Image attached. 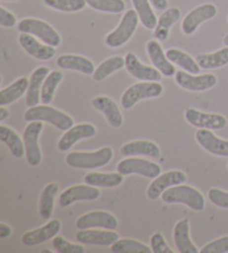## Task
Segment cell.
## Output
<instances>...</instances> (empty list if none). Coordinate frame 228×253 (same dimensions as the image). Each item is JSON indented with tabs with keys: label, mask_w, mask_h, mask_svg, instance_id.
Listing matches in <instances>:
<instances>
[{
	"label": "cell",
	"mask_w": 228,
	"mask_h": 253,
	"mask_svg": "<svg viewBox=\"0 0 228 253\" xmlns=\"http://www.w3.org/2000/svg\"><path fill=\"white\" fill-rule=\"evenodd\" d=\"M45 5L51 9L63 12H77L84 9L86 0H43Z\"/></svg>",
	"instance_id": "39"
},
{
	"label": "cell",
	"mask_w": 228,
	"mask_h": 253,
	"mask_svg": "<svg viewBox=\"0 0 228 253\" xmlns=\"http://www.w3.org/2000/svg\"><path fill=\"white\" fill-rule=\"evenodd\" d=\"M124 181V175L120 173H97L91 172L86 174L84 177L85 184L93 185L96 187H105V189H112V187L119 186Z\"/></svg>",
	"instance_id": "29"
},
{
	"label": "cell",
	"mask_w": 228,
	"mask_h": 253,
	"mask_svg": "<svg viewBox=\"0 0 228 253\" xmlns=\"http://www.w3.org/2000/svg\"><path fill=\"white\" fill-rule=\"evenodd\" d=\"M24 119L27 122H46L60 130H68L74 126V120L69 115L45 104L29 107V110L25 113Z\"/></svg>",
	"instance_id": "3"
},
{
	"label": "cell",
	"mask_w": 228,
	"mask_h": 253,
	"mask_svg": "<svg viewBox=\"0 0 228 253\" xmlns=\"http://www.w3.org/2000/svg\"><path fill=\"white\" fill-rule=\"evenodd\" d=\"M91 105L95 110L102 113L112 127L119 128L124 123L119 107H118L115 100L107 97V96H97V97L93 98Z\"/></svg>",
	"instance_id": "22"
},
{
	"label": "cell",
	"mask_w": 228,
	"mask_h": 253,
	"mask_svg": "<svg viewBox=\"0 0 228 253\" xmlns=\"http://www.w3.org/2000/svg\"><path fill=\"white\" fill-rule=\"evenodd\" d=\"M125 67L131 76L142 82H159L163 76L157 68L143 64L134 53L126 55Z\"/></svg>",
	"instance_id": "14"
},
{
	"label": "cell",
	"mask_w": 228,
	"mask_h": 253,
	"mask_svg": "<svg viewBox=\"0 0 228 253\" xmlns=\"http://www.w3.org/2000/svg\"><path fill=\"white\" fill-rule=\"evenodd\" d=\"M100 196L98 187L93 185H75L66 189L59 195L60 207L67 208L78 201H95Z\"/></svg>",
	"instance_id": "16"
},
{
	"label": "cell",
	"mask_w": 228,
	"mask_h": 253,
	"mask_svg": "<svg viewBox=\"0 0 228 253\" xmlns=\"http://www.w3.org/2000/svg\"><path fill=\"white\" fill-rule=\"evenodd\" d=\"M139 21L138 14L135 9H129L122 16L119 25L105 38V43L111 48H118L129 41L137 29Z\"/></svg>",
	"instance_id": "5"
},
{
	"label": "cell",
	"mask_w": 228,
	"mask_h": 253,
	"mask_svg": "<svg viewBox=\"0 0 228 253\" xmlns=\"http://www.w3.org/2000/svg\"><path fill=\"white\" fill-rule=\"evenodd\" d=\"M120 154L122 156H138L144 155L152 159L160 158V148L159 146L152 141L146 139H138L124 144L120 147Z\"/></svg>",
	"instance_id": "24"
},
{
	"label": "cell",
	"mask_w": 228,
	"mask_h": 253,
	"mask_svg": "<svg viewBox=\"0 0 228 253\" xmlns=\"http://www.w3.org/2000/svg\"><path fill=\"white\" fill-rule=\"evenodd\" d=\"M161 200L168 204H185L191 210L197 212L203 211L205 209V199L203 194L195 187L190 185L179 184L169 187L161 194Z\"/></svg>",
	"instance_id": "1"
},
{
	"label": "cell",
	"mask_w": 228,
	"mask_h": 253,
	"mask_svg": "<svg viewBox=\"0 0 228 253\" xmlns=\"http://www.w3.org/2000/svg\"><path fill=\"white\" fill-rule=\"evenodd\" d=\"M18 42L23 49L32 57L39 60H50L56 55L55 47L39 42L36 37L30 34L21 33Z\"/></svg>",
	"instance_id": "17"
},
{
	"label": "cell",
	"mask_w": 228,
	"mask_h": 253,
	"mask_svg": "<svg viewBox=\"0 0 228 253\" xmlns=\"http://www.w3.org/2000/svg\"><path fill=\"white\" fill-rule=\"evenodd\" d=\"M29 86V81L26 77H20L18 80L11 83L9 86L0 90V105L6 106L16 102L25 93H27Z\"/></svg>",
	"instance_id": "30"
},
{
	"label": "cell",
	"mask_w": 228,
	"mask_h": 253,
	"mask_svg": "<svg viewBox=\"0 0 228 253\" xmlns=\"http://www.w3.org/2000/svg\"><path fill=\"white\" fill-rule=\"evenodd\" d=\"M131 2L144 27L151 30L155 29L158 20L154 10L152 9L151 1L149 0H131Z\"/></svg>",
	"instance_id": "35"
},
{
	"label": "cell",
	"mask_w": 228,
	"mask_h": 253,
	"mask_svg": "<svg viewBox=\"0 0 228 253\" xmlns=\"http://www.w3.org/2000/svg\"><path fill=\"white\" fill-rule=\"evenodd\" d=\"M149 1H151L152 6L157 10H166L169 7L167 0H149Z\"/></svg>",
	"instance_id": "45"
},
{
	"label": "cell",
	"mask_w": 228,
	"mask_h": 253,
	"mask_svg": "<svg viewBox=\"0 0 228 253\" xmlns=\"http://www.w3.org/2000/svg\"><path fill=\"white\" fill-rule=\"evenodd\" d=\"M18 30L20 33L33 35V36L39 38L41 42L52 47H58L61 43V37L57 33V30L46 21L40 19L25 18L20 20L18 24Z\"/></svg>",
	"instance_id": "6"
},
{
	"label": "cell",
	"mask_w": 228,
	"mask_h": 253,
	"mask_svg": "<svg viewBox=\"0 0 228 253\" xmlns=\"http://www.w3.org/2000/svg\"><path fill=\"white\" fill-rule=\"evenodd\" d=\"M42 128V122L35 121L29 122L24 130L23 139L26 148V159L30 167H38L41 163V151L38 141Z\"/></svg>",
	"instance_id": "7"
},
{
	"label": "cell",
	"mask_w": 228,
	"mask_h": 253,
	"mask_svg": "<svg viewBox=\"0 0 228 253\" xmlns=\"http://www.w3.org/2000/svg\"><path fill=\"white\" fill-rule=\"evenodd\" d=\"M146 50L152 64L163 74V76L172 77L176 75V68L167 58V55H166L163 47L158 42L149 41L146 45Z\"/></svg>",
	"instance_id": "19"
},
{
	"label": "cell",
	"mask_w": 228,
	"mask_h": 253,
	"mask_svg": "<svg viewBox=\"0 0 228 253\" xmlns=\"http://www.w3.org/2000/svg\"><path fill=\"white\" fill-rule=\"evenodd\" d=\"M196 62L203 69H217L228 65V46L222 48L215 53L199 54Z\"/></svg>",
	"instance_id": "33"
},
{
	"label": "cell",
	"mask_w": 228,
	"mask_h": 253,
	"mask_svg": "<svg viewBox=\"0 0 228 253\" xmlns=\"http://www.w3.org/2000/svg\"><path fill=\"white\" fill-rule=\"evenodd\" d=\"M86 2L93 9L108 14H120L126 7L124 0H86Z\"/></svg>",
	"instance_id": "38"
},
{
	"label": "cell",
	"mask_w": 228,
	"mask_h": 253,
	"mask_svg": "<svg viewBox=\"0 0 228 253\" xmlns=\"http://www.w3.org/2000/svg\"><path fill=\"white\" fill-rule=\"evenodd\" d=\"M195 137L197 143L208 153L228 158V141L217 137L213 132H210V129L199 128L196 132Z\"/></svg>",
	"instance_id": "20"
},
{
	"label": "cell",
	"mask_w": 228,
	"mask_h": 253,
	"mask_svg": "<svg viewBox=\"0 0 228 253\" xmlns=\"http://www.w3.org/2000/svg\"><path fill=\"white\" fill-rule=\"evenodd\" d=\"M56 63L61 69L79 72L84 75H93L96 69L91 60L78 55H61Z\"/></svg>",
	"instance_id": "25"
},
{
	"label": "cell",
	"mask_w": 228,
	"mask_h": 253,
	"mask_svg": "<svg viewBox=\"0 0 228 253\" xmlns=\"http://www.w3.org/2000/svg\"><path fill=\"white\" fill-rule=\"evenodd\" d=\"M114 253H152V247L131 239H119L112 246Z\"/></svg>",
	"instance_id": "37"
},
{
	"label": "cell",
	"mask_w": 228,
	"mask_h": 253,
	"mask_svg": "<svg viewBox=\"0 0 228 253\" xmlns=\"http://www.w3.org/2000/svg\"><path fill=\"white\" fill-rule=\"evenodd\" d=\"M58 191V183H49L41 191L40 198H39V214L43 220H49L54 213L55 196Z\"/></svg>",
	"instance_id": "31"
},
{
	"label": "cell",
	"mask_w": 228,
	"mask_h": 253,
	"mask_svg": "<svg viewBox=\"0 0 228 253\" xmlns=\"http://www.w3.org/2000/svg\"><path fill=\"white\" fill-rule=\"evenodd\" d=\"M187 181V175L182 171H169L157 176L147 189V198L152 201L159 199L161 194L169 187L184 184Z\"/></svg>",
	"instance_id": "11"
},
{
	"label": "cell",
	"mask_w": 228,
	"mask_h": 253,
	"mask_svg": "<svg viewBox=\"0 0 228 253\" xmlns=\"http://www.w3.org/2000/svg\"><path fill=\"white\" fill-rule=\"evenodd\" d=\"M11 232L12 230L9 225L3 223V222L0 223V239H7L8 237H10Z\"/></svg>",
	"instance_id": "46"
},
{
	"label": "cell",
	"mask_w": 228,
	"mask_h": 253,
	"mask_svg": "<svg viewBox=\"0 0 228 253\" xmlns=\"http://www.w3.org/2000/svg\"><path fill=\"white\" fill-rule=\"evenodd\" d=\"M200 253H227L228 252V235L209 242L201 248Z\"/></svg>",
	"instance_id": "41"
},
{
	"label": "cell",
	"mask_w": 228,
	"mask_h": 253,
	"mask_svg": "<svg viewBox=\"0 0 228 253\" xmlns=\"http://www.w3.org/2000/svg\"><path fill=\"white\" fill-rule=\"evenodd\" d=\"M0 25L3 28H12L17 25L15 15L3 7H0Z\"/></svg>",
	"instance_id": "44"
},
{
	"label": "cell",
	"mask_w": 228,
	"mask_h": 253,
	"mask_svg": "<svg viewBox=\"0 0 228 253\" xmlns=\"http://www.w3.org/2000/svg\"><path fill=\"white\" fill-rule=\"evenodd\" d=\"M151 247L154 253H175V251L169 248L164 235L160 232H155L152 235Z\"/></svg>",
	"instance_id": "42"
},
{
	"label": "cell",
	"mask_w": 228,
	"mask_h": 253,
	"mask_svg": "<svg viewBox=\"0 0 228 253\" xmlns=\"http://www.w3.org/2000/svg\"><path fill=\"white\" fill-rule=\"evenodd\" d=\"M117 172L122 175L138 174L147 178H156L161 174V168L152 161L143 159H126L117 164Z\"/></svg>",
	"instance_id": "8"
},
{
	"label": "cell",
	"mask_w": 228,
	"mask_h": 253,
	"mask_svg": "<svg viewBox=\"0 0 228 253\" xmlns=\"http://www.w3.org/2000/svg\"><path fill=\"white\" fill-rule=\"evenodd\" d=\"M63 73L59 71H54L49 73V75L46 77V80L43 82V85L41 87L40 99L42 104L48 105V104H50L52 102L57 87H58L61 81H63Z\"/></svg>",
	"instance_id": "36"
},
{
	"label": "cell",
	"mask_w": 228,
	"mask_h": 253,
	"mask_svg": "<svg viewBox=\"0 0 228 253\" xmlns=\"http://www.w3.org/2000/svg\"><path fill=\"white\" fill-rule=\"evenodd\" d=\"M175 82L183 89L190 91H205L217 84V77L213 74L194 75V74L178 71L175 75Z\"/></svg>",
	"instance_id": "9"
},
{
	"label": "cell",
	"mask_w": 228,
	"mask_h": 253,
	"mask_svg": "<svg viewBox=\"0 0 228 253\" xmlns=\"http://www.w3.org/2000/svg\"><path fill=\"white\" fill-rule=\"evenodd\" d=\"M49 68L45 66L38 67L33 72L32 76L29 78V86L27 95H26V104H27V106H37L41 100V87L46 77L49 75Z\"/></svg>",
	"instance_id": "23"
},
{
	"label": "cell",
	"mask_w": 228,
	"mask_h": 253,
	"mask_svg": "<svg viewBox=\"0 0 228 253\" xmlns=\"http://www.w3.org/2000/svg\"><path fill=\"white\" fill-rule=\"evenodd\" d=\"M97 134V129L94 125L84 123L76 126H73L72 128L66 130V133L60 137L58 142V150L61 152H66L72 148L75 144L79 142L80 139L94 137Z\"/></svg>",
	"instance_id": "21"
},
{
	"label": "cell",
	"mask_w": 228,
	"mask_h": 253,
	"mask_svg": "<svg viewBox=\"0 0 228 253\" xmlns=\"http://www.w3.org/2000/svg\"><path fill=\"white\" fill-rule=\"evenodd\" d=\"M79 230L102 228L106 230H116L118 226L117 217L106 211H91L79 216L76 221Z\"/></svg>",
	"instance_id": "13"
},
{
	"label": "cell",
	"mask_w": 228,
	"mask_h": 253,
	"mask_svg": "<svg viewBox=\"0 0 228 253\" xmlns=\"http://www.w3.org/2000/svg\"><path fill=\"white\" fill-rule=\"evenodd\" d=\"M166 55H167V58L170 62L177 65V66L184 69L185 72L194 74V75H198L199 74L200 67L198 63L190 55L185 53V51L177 49V48H170V49L166 51Z\"/></svg>",
	"instance_id": "32"
},
{
	"label": "cell",
	"mask_w": 228,
	"mask_h": 253,
	"mask_svg": "<svg viewBox=\"0 0 228 253\" xmlns=\"http://www.w3.org/2000/svg\"><path fill=\"white\" fill-rule=\"evenodd\" d=\"M182 12L177 7H172L166 9L158 19L155 28L154 36L160 42H164L169 36V30L181 18Z\"/></svg>",
	"instance_id": "27"
},
{
	"label": "cell",
	"mask_w": 228,
	"mask_h": 253,
	"mask_svg": "<svg viewBox=\"0 0 228 253\" xmlns=\"http://www.w3.org/2000/svg\"><path fill=\"white\" fill-rule=\"evenodd\" d=\"M41 252H42V253H43V252H49V253H51V251H49V250H42Z\"/></svg>",
	"instance_id": "50"
},
{
	"label": "cell",
	"mask_w": 228,
	"mask_h": 253,
	"mask_svg": "<svg viewBox=\"0 0 228 253\" xmlns=\"http://www.w3.org/2000/svg\"><path fill=\"white\" fill-rule=\"evenodd\" d=\"M9 116H10L9 110H7V108H6L5 106L0 107V122H1V123H2V122L5 121V120H7Z\"/></svg>",
	"instance_id": "47"
},
{
	"label": "cell",
	"mask_w": 228,
	"mask_h": 253,
	"mask_svg": "<svg viewBox=\"0 0 228 253\" xmlns=\"http://www.w3.org/2000/svg\"><path fill=\"white\" fill-rule=\"evenodd\" d=\"M76 240L81 244L89 246L112 247L119 240V235L114 230H80L76 234Z\"/></svg>",
	"instance_id": "18"
},
{
	"label": "cell",
	"mask_w": 228,
	"mask_h": 253,
	"mask_svg": "<svg viewBox=\"0 0 228 253\" xmlns=\"http://www.w3.org/2000/svg\"><path fill=\"white\" fill-rule=\"evenodd\" d=\"M174 241L181 253H198V249L190 237V221L184 219L178 221L174 228Z\"/></svg>",
	"instance_id": "26"
},
{
	"label": "cell",
	"mask_w": 228,
	"mask_h": 253,
	"mask_svg": "<svg viewBox=\"0 0 228 253\" xmlns=\"http://www.w3.org/2000/svg\"><path fill=\"white\" fill-rule=\"evenodd\" d=\"M164 86L158 82H140L128 87L120 98L121 106L130 110L140 100L156 98L163 94Z\"/></svg>",
	"instance_id": "4"
},
{
	"label": "cell",
	"mask_w": 228,
	"mask_h": 253,
	"mask_svg": "<svg viewBox=\"0 0 228 253\" xmlns=\"http://www.w3.org/2000/svg\"><path fill=\"white\" fill-rule=\"evenodd\" d=\"M208 200L214 206L228 209V192L219 189H210L208 191Z\"/></svg>",
	"instance_id": "43"
},
{
	"label": "cell",
	"mask_w": 228,
	"mask_h": 253,
	"mask_svg": "<svg viewBox=\"0 0 228 253\" xmlns=\"http://www.w3.org/2000/svg\"><path fill=\"white\" fill-rule=\"evenodd\" d=\"M217 15V8L213 3H204L188 12L183 19L182 30L185 35H192L205 21L213 19Z\"/></svg>",
	"instance_id": "12"
},
{
	"label": "cell",
	"mask_w": 228,
	"mask_h": 253,
	"mask_svg": "<svg viewBox=\"0 0 228 253\" xmlns=\"http://www.w3.org/2000/svg\"><path fill=\"white\" fill-rule=\"evenodd\" d=\"M224 43H225L226 46H228V34L226 35L225 37H224Z\"/></svg>",
	"instance_id": "48"
},
{
	"label": "cell",
	"mask_w": 228,
	"mask_h": 253,
	"mask_svg": "<svg viewBox=\"0 0 228 253\" xmlns=\"http://www.w3.org/2000/svg\"><path fill=\"white\" fill-rule=\"evenodd\" d=\"M61 229V222L54 219L48 222L47 224L40 226L36 230L28 231L21 237V242L26 247H35L38 244L45 243L49 240L57 237Z\"/></svg>",
	"instance_id": "15"
},
{
	"label": "cell",
	"mask_w": 228,
	"mask_h": 253,
	"mask_svg": "<svg viewBox=\"0 0 228 253\" xmlns=\"http://www.w3.org/2000/svg\"><path fill=\"white\" fill-rule=\"evenodd\" d=\"M185 120L197 128L218 130L226 127L227 120L221 114L204 113L195 108H188L185 112Z\"/></svg>",
	"instance_id": "10"
},
{
	"label": "cell",
	"mask_w": 228,
	"mask_h": 253,
	"mask_svg": "<svg viewBox=\"0 0 228 253\" xmlns=\"http://www.w3.org/2000/svg\"><path fill=\"white\" fill-rule=\"evenodd\" d=\"M113 156L112 147H103L95 152H72L66 156V163L73 169H98L111 162Z\"/></svg>",
	"instance_id": "2"
},
{
	"label": "cell",
	"mask_w": 228,
	"mask_h": 253,
	"mask_svg": "<svg viewBox=\"0 0 228 253\" xmlns=\"http://www.w3.org/2000/svg\"><path fill=\"white\" fill-rule=\"evenodd\" d=\"M0 139L3 144H6L12 156H15L16 159H21L26 155L24 139L20 138L15 129L1 124L0 125Z\"/></svg>",
	"instance_id": "28"
},
{
	"label": "cell",
	"mask_w": 228,
	"mask_h": 253,
	"mask_svg": "<svg viewBox=\"0 0 228 253\" xmlns=\"http://www.w3.org/2000/svg\"><path fill=\"white\" fill-rule=\"evenodd\" d=\"M125 67V58L121 56H113L99 65V66L95 69V73L93 74V78L96 82H102L106 80L108 76L113 75L114 73L120 71L121 68Z\"/></svg>",
	"instance_id": "34"
},
{
	"label": "cell",
	"mask_w": 228,
	"mask_h": 253,
	"mask_svg": "<svg viewBox=\"0 0 228 253\" xmlns=\"http://www.w3.org/2000/svg\"><path fill=\"white\" fill-rule=\"evenodd\" d=\"M227 168H228V165H227Z\"/></svg>",
	"instance_id": "51"
},
{
	"label": "cell",
	"mask_w": 228,
	"mask_h": 253,
	"mask_svg": "<svg viewBox=\"0 0 228 253\" xmlns=\"http://www.w3.org/2000/svg\"><path fill=\"white\" fill-rule=\"evenodd\" d=\"M2 1H17V0H2Z\"/></svg>",
	"instance_id": "49"
},
{
	"label": "cell",
	"mask_w": 228,
	"mask_h": 253,
	"mask_svg": "<svg viewBox=\"0 0 228 253\" xmlns=\"http://www.w3.org/2000/svg\"><path fill=\"white\" fill-rule=\"evenodd\" d=\"M227 19H228V18H227Z\"/></svg>",
	"instance_id": "52"
},
{
	"label": "cell",
	"mask_w": 228,
	"mask_h": 253,
	"mask_svg": "<svg viewBox=\"0 0 228 253\" xmlns=\"http://www.w3.org/2000/svg\"><path fill=\"white\" fill-rule=\"evenodd\" d=\"M52 247L59 253H85V248L80 244H74L63 237H55Z\"/></svg>",
	"instance_id": "40"
}]
</instances>
